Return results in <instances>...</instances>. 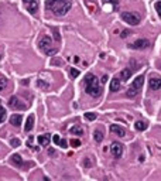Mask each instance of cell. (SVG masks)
Wrapping results in <instances>:
<instances>
[{
    "instance_id": "e575fe53",
    "label": "cell",
    "mask_w": 161,
    "mask_h": 181,
    "mask_svg": "<svg viewBox=\"0 0 161 181\" xmlns=\"http://www.w3.org/2000/svg\"><path fill=\"white\" fill-rule=\"evenodd\" d=\"M85 166H86V167H89V166H91V163H89V160H85Z\"/></svg>"
},
{
    "instance_id": "1f68e13d",
    "label": "cell",
    "mask_w": 161,
    "mask_h": 181,
    "mask_svg": "<svg viewBox=\"0 0 161 181\" xmlns=\"http://www.w3.org/2000/svg\"><path fill=\"white\" fill-rule=\"evenodd\" d=\"M103 2L105 3H112L113 6H118V3H119L118 0H103Z\"/></svg>"
},
{
    "instance_id": "7c38bea8",
    "label": "cell",
    "mask_w": 161,
    "mask_h": 181,
    "mask_svg": "<svg viewBox=\"0 0 161 181\" xmlns=\"http://www.w3.org/2000/svg\"><path fill=\"white\" fill-rule=\"evenodd\" d=\"M143 84H144V77H143V75H138V77L133 81V84H131V88H134V89L140 90L141 86H143Z\"/></svg>"
},
{
    "instance_id": "52a82bcc",
    "label": "cell",
    "mask_w": 161,
    "mask_h": 181,
    "mask_svg": "<svg viewBox=\"0 0 161 181\" xmlns=\"http://www.w3.org/2000/svg\"><path fill=\"white\" fill-rule=\"evenodd\" d=\"M148 45H150V41L146 40V38H140V40H136L133 44H130L129 47L133 48V50H146Z\"/></svg>"
},
{
    "instance_id": "ffe728a7",
    "label": "cell",
    "mask_w": 161,
    "mask_h": 181,
    "mask_svg": "<svg viewBox=\"0 0 161 181\" xmlns=\"http://www.w3.org/2000/svg\"><path fill=\"white\" fill-rule=\"evenodd\" d=\"M93 137H95V141H97V143H101L102 140H103V132L101 130V129H96L93 133Z\"/></svg>"
},
{
    "instance_id": "5bb4252c",
    "label": "cell",
    "mask_w": 161,
    "mask_h": 181,
    "mask_svg": "<svg viewBox=\"0 0 161 181\" xmlns=\"http://www.w3.org/2000/svg\"><path fill=\"white\" fill-rule=\"evenodd\" d=\"M110 90L112 92H119V90H120V79H119V78H113V79H112Z\"/></svg>"
},
{
    "instance_id": "44dd1931",
    "label": "cell",
    "mask_w": 161,
    "mask_h": 181,
    "mask_svg": "<svg viewBox=\"0 0 161 181\" xmlns=\"http://www.w3.org/2000/svg\"><path fill=\"white\" fill-rule=\"evenodd\" d=\"M138 94V90L137 89H134V88H129V90H127V94H126V95H127V96L129 98H134V96H136V95H137Z\"/></svg>"
},
{
    "instance_id": "d6a6232c",
    "label": "cell",
    "mask_w": 161,
    "mask_h": 181,
    "mask_svg": "<svg viewBox=\"0 0 161 181\" xmlns=\"http://www.w3.org/2000/svg\"><path fill=\"white\" fill-rule=\"evenodd\" d=\"M60 146H61V147H64V149H67V147H68V143H67V140H62V139H61V143H60Z\"/></svg>"
},
{
    "instance_id": "836d02e7",
    "label": "cell",
    "mask_w": 161,
    "mask_h": 181,
    "mask_svg": "<svg viewBox=\"0 0 161 181\" xmlns=\"http://www.w3.org/2000/svg\"><path fill=\"white\" fill-rule=\"evenodd\" d=\"M107 79H109V77H107V75H103V77H102V79H101V82H102V84H105V82H107Z\"/></svg>"
},
{
    "instance_id": "4dcf8cb0",
    "label": "cell",
    "mask_w": 161,
    "mask_h": 181,
    "mask_svg": "<svg viewBox=\"0 0 161 181\" xmlns=\"http://www.w3.org/2000/svg\"><path fill=\"white\" fill-rule=\"evenodd\" d=\"M129 36H130V31H129V30L122 31V34H120V37H122V38H126V37H129Z\"/></svg>"
},
{
    "instance_id": "4fadbf2b",
    "label": "cell",
    "mask_w": 161,
    "mask_h": 181,
    "mask_svg": "<svg viewBox=\"0 0 161 181\" xmlns=\"http://www.w3.org/2000/svg\"><path fill=\"white\" fill-rule=\"evenodd\" d=\"M21 122H23V116H21V115H19V113L11 115V117H10V123L13 124V126L19 128V126L21 124Z\"/></svg>"
},
{
    "instance_id": "3957f363",
    "label": "cell",
    "mask_w": 161,
    "mask_h": 181,
    "mask_svg": "<svg viewBox=\"0 0 161 181\" xmlns=\"http://www.w3.org/2000/svg\"><path fill=\"white\" fill-rule=\"evenodd\" d=\"M38 47H40V50L43 51L44 54H47V55H54V54H57V47L52 44V40H51V37H48V36H44L43 38L40 40V43H38Z\"/></svg>"
},
{
    "instance_id": "9a60e30c",
    "label": "cell",
    "mask_w": 161,
    "mask_h": 181,
    "mask_svg": "<svg viewBox=\"0 0 161 181\" xmlns=\"http://www.w3.org/2000/svg\"><path fill=\"white\" fill-rule=\"evenodd\" d=\"M33 128H34V116H33V115H30V116L27 117V122H26V126H24V130H26V132H30Z\"/></svg>"
},
{
    "instance_id": "d590c367",
    "label": "cell",
    "mask_w": 161,
    "mask_h": 181,
    "mask_svg": "<svg viewBox=\"0 0 161 181\" xmlns=\"http://www.w3.org/2000/svg\"><path fill=\"white\" fill-rule=\"evenodd\" d=\"M48 153H50V154H51V156H52V154H54V153H55V151H54V150H52V149H50V150H48Z\"/></svg>"
},
{
    "instance_id": "9c48e42d",
    "label": "cell",
    "mask_w": 161,
    "mask_h": 181,
    "mask_svg": "<svg viewBox=\"0 0 161 181\" xmlns=\"http://www.w3.org/2000/svg\"><path fill=\"white\" fill-rule=\"evenodd\" d=\"M148 86H150V89L153 90H157L161 88V78L160 77H153L150 81H148Z\"/></svg>"
},
{
    "instance_id": "5b68a950",
    "label": "cell",
    "mask_w": 161,
    "mask_h": 181,
    "mask_svg": "<svg viewBox=\"0 0 161 181\" xmlns=\"http://www.w3.org/2000/svg\"><path fill=\"white\" fill-rule=\"evenodd\" d=\"M9 106H10L11 109H14V111H23V109L27 107V105H24L23 101H21L19 96H11L10 99H9Z\"/></svg>"
},
{
    "instance_id": "d4e9b609",
    "label": "cell",
    "mask_w": 161,
    "mask_h": 181,
    "mask_svg": "<svg viewBox=\"0 0 161 181\" xmlns=\"http://www.w3.org/2000/svg\"><path fill=\"white\" fill-rule=\"evenodd\" d=\"M7 85V79L4 77H0V90H3Z\"/></svg>"
},
{
    "instance_id": "d6986e66",
    "label": "cell",
    "mask_w": 161,
    "mask_h": 181,
    "mask_svg": "<svg viewBox=\"0 0 161 181\" xmlns=\"http://www.w3.org/2000/svg\"><path fill=\"white\" fill-rule=\"evenodd\" d=\"M134 128H136V130L143 132V130H146V129H147V123H146V122H143V120H137L136 123H134Z\"/></svg>"
},
{
    "instance_id": "4316f807",
    "label": "cell",
    "mask_w": 161,
    "mask_h": 181,
    "mask_svg": "<svg viewBox=\"0 0 161 181\" xmlns=\"http://www.w3.org/2000/svg\"><path fill=\"white\" fill-rule=\"evenodd\" d=\"M20 143H21V141L19 140V139H11V140H10V144L13 146V147H19V146H20Z\"/></svg>"
},
{
    "instance_id": "8992f818",
    "label": "cell",
    "mask_w": 161,
    "mask_h": 181,
    "mask_svg": "<svg viewBox=\"0 0 161 181\" xmlns=\"http://www.w3.org/2000/svg\"><path fill=\"white\" fill-rule=\"evenodd\" d=\"M110 151L114 158H120L123 154V144L119 143V141H113L110 146Z\"/></svg>"
},
{
    "instance_id": "f546056e",
    "label": "cell",
    "mask_w": 161,
    "mask_h": 181,
    "mask_svg": "<svg viewBox=\"0 0 161 181\" xmlns=\"http://www.w3.org/2000/svg\"><path fill=\"white\" fill-rule=\"evenodd\" d=\"M155 10H157L158 16L161 17V2H157V3H155Z\"/></svg>"
},
{
    "instance_id": "277c9868",
    "label": "cell",
    "mask_w": 161,
    "mask_h": 181,
    "mask_svg": "<svg viewBox=\"0 0 161 181\" xmlns=\"http://www.w3.org/2000/svg\"><path fill=\"white\" fill-rule=\"evenodd\" d=\"M122 19L124 20V23L130 24V26H137L140 23V17L137 14L131 13V11H123L122 13Z\"/></svg>"
},
{
    "instance_id": "30bf717a",
    "label": "cell",
    "mask_w": 161,
    "mask_h": 181,
    "mask_svg": "<svg viewBox=\"0 0 161 181\" xmlns=\"http://www.w3.org/2000/svg\"><path fill=\"white\" fill-rule=\"evenodd\" d=\"M37 140H38V143H40V146H43V147H47L48 144H50V141H51V134L50 133L40 134Z\"/></svg>"
},
{
    "instance_id": "83f0119b",
    "label": "cell",
    "mask_w": 161,
    "mask_h": 181,
    "mask_svg": "<svg viewBox=\"0 0 161 181\" xmlns=\"http://www.w3.org/2000/svg\"><path fill=\"white\" fill-rule=\"evenodd\" d=\"M71 77H72V78L79 77V71H78L76 68H71Z\"/></svg>"
},
{
    "instance_id": "7a4b0ae2",
    "label": "cell",
    "mask_w": 161,
    "mask_h": 181,
    "mask_svg": "<svg viewBox=\"0 0 161 181\" xmlns=\"http://www.w3.org/2000/svg\"><path fill=\"white\" fill-rule=\"evenodd\" d=\"M85 84H86V94L88 95H91V96H93V98L101 96L102 86H101V84H99V79H97L93 74H88L86 75Z\"/></svg>"
},
{
    "instance_id": "e0dca14e",
    "label": "cell",
    "mask_w": 161,
    "mask_h": 181,
    "mask_svg": "<svg viewBox=\"0 0 161 181\" xmlns=\"http://www.w3.org/2000/svg\"><path fill=\"white\" fill-rule=\"evenodd\" d=\"M130 77H131V69H129V68H124V69L120 72V79L122 81L130 79Z\"/></svg>"
},
{
    "instance_id": "484cf974",
    "label": "cell",
    "mask_w": 161,
    "mask_h": 181,
    "mask_svg": "<svg viewBox=\"0 0 161 181\" xmlns=\"http://www.w3.org/2000/svg\"><path fill=\"white\" fill-rule=\"evenodd\" d=\"M69 144L72 146V147H79V146H80V140H78V139H72V140L69 141Z\"/></svg>"
},
{
    "instance_id": "603a6c76",
    "label": "cell",
    "mask_w": 161,
    "mask_h": 181,
    "mask_svg": "<svg viewBox=\"0 0 161 181\" xmlns=\"http://www.w3.org/2000/svg\"><path fill=\"white\" fill-rule=\"evenodd\" d=\"M37 85L41 88V89H44V90H45V89H48V88H50V85H48L47 82H44L43 79H38V81H37Z\"/></svg>"
},
{
    "instance_id": "cb8c5ba5",
    "label": "cell",
    "mask_w": 161,
    "mask_h": 181,
    "mask_svg": "<svg viewBox=\"0 0 161 181\" xmlns=\"http://www.w3.org/2000/svg\"><path fill=\"white\" fill-rule=\"evenodd\" d=\"M4 119H6V109L0 105V123L4 122Z\"/></svg>"
},
{
    "instance_id": "f1b7e54d",
    "label": "cell",
    "mask_w": 161,
    "mask_h": 181,
    "mask_svg": "<svg viewBox=\"0 0 161 181\" xmlns=\"http://www.w3.org/2000/svg\"><path fill=\"white\" fill-rule=\"evenodd\" d=\"M52 141L58 146V144L61 143V136H60V134H54V136H52Z\"/></svg>"
},
{
    "instance_id": "2e32d148",
    "label": "cell",
    "mask_w": 161,
    "mask_h": 181,
    "mask_svg": "<svg viewBox=\"0 0 161 181\" xmlns=\"http://www.w3.org/2000/svg\"><path fill=\"white\" fill-rule=\"evenodd\" d=\"M69 132L72 134H76V136H82V134H84V129L80 128L79 124H75V126H72V128L69 129Z\"/></svg>"
},
{
    "instance_id": "6da1fadb",
    "label": "cell",
    "mask_w": 161,
    "mask_h": 181,
    "mask_svg": "<svg viewBox=\"0 0 161 181\" xmlns=\"http://www.w3.org/2000/svg\"><path fill=\"white\" fill-rule=\"evenodd\" d=\"M71 0H47L45 9L51 10L55 16H65L71 10Z\"/></svg>"
},
{
    "instance_id": "8d00e7d4",
    "label": "cell",
    "mask_w": 161,
    "mask_h": 181,
    "mask_svg": "<svg viewBox=\"0 0 161 181\" xmlns=\"http://www.w3.org/2000/svg\"><path fill=\"white\" fill-rule=\"evenodd\" d=\"M0 60H2V54H0Z\"/></svg>"
},
{
    "instance_id": "ba28073f",
    "label": "cell",
    "mask_w": 161,
    "mask_h": 181,
    "mask_svg": "<svg viewBox=\"0 0 161 181\" xmlns=\"http://www.w3.org/2000/svg\"><path fill=\"white\" fill-rule=\"evenodd\" d=\"M23 3L26 4L27 10L30 11V13H35L38 10V0H23Z\"/></svg>"
},
{
    "instance_id": "8fae6325",
    "label": "cell",
    "mask_w": 161,
    "mask_h": 181,
    "mask_svg": "<svg viewBox=\"0 0 161 181\" xmlns=\"http://www.w3.org/2000/svg\"><path fill=\"white\" fill-rule=\"evenodd\" d=\"M110 132L112 133H114L116 136H120V137H124V136H126V130H124L122 126H119V124H112Z\"/></svg>"
},
{
    "instance_id": "f35d334b",
    "label": "cell",
    "mask_w": 161,
    "mask_h": 181,
    "mask_svg": "<svg viewBox=\"0 0 161 181\" xmlns=\"http://www.w3.org/2000/svg\"><path fill=\"white\" fill-rule=\"evenodd\" d=\"M0 77H2V75H0Z\"/></svg>"
},
{
    "instance_id": "ac0fdd59",
    "label": "cell",
    "mask_w": 161,
    "mask_h": 181,
    "mask_svg": "<svg viewBox=\"0 0 161 181\" xmlns=\"http://www.w3.org/2000/svg\"><path fill=\"white\" fill-rule=\"evenodd\" d=\"M11 163H13L14 166H17V167H20V166L23 164V158H21L20 154H13L11 156Z\"/></svg>"
},
{
    "instance_id": "74e56055",
    "label": "cell",
    "mask_w": 161,
    "mask_h": 181,
    "mask_svg": "<svg viewBox=\"0 0 161 181\" xmlns=\"http://www.w3.org/2000/svg\"><path fill=\"white\" fill-rule=\"evenodd\" d=\"M0 105H2V101H0Z\"/></svg>"
},
{
    "instance_id": "7402d4cb",
    "label": "cell",
    "mask_w": 161,
    "mask_h": 181,
    "mask_svg": "<svg viewBox=\"0 0 161 181\" xmlns=\"http://www.w3.org/2000/svg\"><path fill=\"white\" fill-rule=\"evenodd\" d=\"M96 116L97 115L96 113H93V112H88V113H85V119H86V120H95V119H96Z\"/></svg>"
}]
</instances>
